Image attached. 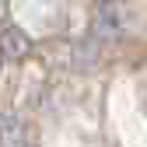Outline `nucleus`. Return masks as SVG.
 I'll return each instance as SVG.
<instances>
[{"label":"nucleus","instance_id":"obj_1","mask_svg":"<svg viewBox=\"0 0 147 147\" xmlns=\"http://www.w3.org/2000/svg\"><path fill=\"white\" fill-rule=\"evenodd\" d=\"M123 7H119V0H102V4L95 7V14H91V25H88V35L91 39H98L102 46L105 42H112L123 35Z\"/></svg>","mask_w":147,"mask_h":147},{"label":"nucleus","instance_id":"obj_2","mask_svg":"<svg viewBox=\"0 0 147 147\" xmlns=\"http://www.w3.org/2000/svg\"><path fill=\"white\" fill-rule=\"evenodd\" d=\"M28 49H32V39L18 25H7L4 32H0V53H4V56L21 60V56H28Z\"/></svg>","mask_w":147,"mask_h":147},{"label":"nucleus","instance_id":"obj_3","mask_svg":"<svg viewBox=\"0 0 147 147\" xmlns=\"http://www.w3.org/2000/svg\"><path fill=\"white\" fill-rule=\"evenodd\" d=\"M98 56H102V42L84 32V39H77V46H74V67L77 70H91L98 63Z\"/></svg>","mask_w":147,"mask_h":147},{"label":"nucleus","instance_id":"obj_4","mask_svg":"<svg viewBox=\"0 0 147 147\" xmlns=\"http://www.w3.org/2000/svg\"><path fill=\"white\" fill-rule=\"evenodd\" d=\"M0 137H4L7 147H21V123L14 116H4L0 119Z\"/></svg>","mask_w":147,"mask_h":147},{"label":"nucleus","instance_id":"obj_5","mask_svg":"<svg viewBox=\"0 0 147 147\" xmlns=\"http://www.w3.org/2000/svg\"><path fill=\"white\" fill-rule=\"evenodd\" d=\"M0 63H4V53H0Z\"/></svg>","mask_w":147,"mask_h":147}]
</instances>
